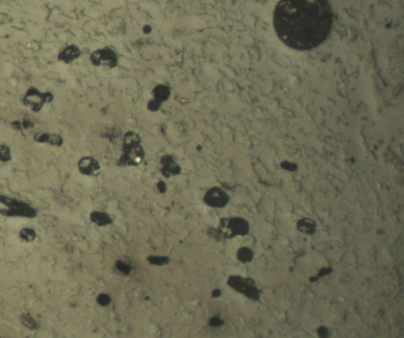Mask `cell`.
Returning a JSON list of instances; mask_svg holds the SVG:
<instances>
[{"instance_id":"1","label":"cell","mask_w":404,"mask_h":338,"mask_svg":"<svg viewBox=\"0 0 404 338\" xmlns=\"http://www.w3.org/2000/svg\"><path fill=\"white\" fill-rule=\"evenodd\" d=\"M333 14L325 0H283L276 5L273 24L279 38L290 48L307 51L323 43Z\"/></svg>"},{"instance_id":"2","label":"cell","mask_w":404,"mask_h":338,"mask_svg":"<svg viewBox=\"0 0 404 338\" xmlns=\"http://www.w3.org/2000/svg\"><path fill=\"white\" fill-rule=\"evenodd\" d=\"M122 157H120L118 165L119 166H136L144 158V150L141 145V139L136 133H126L123 139Z\"/></svg>"},{"instance_id":"3","label":"cell","mask_w":404,"mask_h":338,"mask_svg":"<svg viewBox=\"0 0 404 338\" xmlns=\"http://www.w3.org/2000/svg\"><path fill=\"white\" fill-rule=\"evenodd\" d=\"M0 214L11 217L33 218L37 216V210L27 202L0 195Z\"/></svg>"},{"instance_id":"4","label":"cell","mask_w":404,"mask_h":338,"mask_svg":"<svg viewBox=\"0 0 404 338\" xmlns=\"http://www.w3.org/2000/svg\"><path fill=\"white\" fill-rule=\"evenodd\" d=\"M249 229V224L242 218H224L219 222V235L227 238H232L236 236H244L247 234Z\"/></svg>"},{"instance_id":"5","label":"cell","mask_w":404,"mask_h":338,"mask_svg":"<svg viewBox=\"0 0 404 338\" xmlns=\"http://www.w3.org/2000/svg\"><path fill=\"white\" fill-rule=\"evenodd\" d=\"M228 285L233 290L250 298L253 300H258L260 297L259 290L255 282L250 278H243L239 276H232L228 281Z\"/></svg>"},{"instance_id":"6","label":"cell","mask_w":404,"mask_h":338,"mask_svg":"<svg viewBox=\"0 0 404 338\" xmlns=\"http://www.w3.org/2000/svg\"><path fill=\"white\" fill-rule=\"evenodd\" d=\"M52 98L51 93H41L32 88L27 91L24 97V103L27 106L30 107L34 112H39L45 104L51 101Z\"/></svg>"},{"instance_id":"7","label":"cell","mask_w":404,"mask_h":338,"mask_svg":"<svg viewBox=\"0 0 404 338\" xmlns=\"http://www.w3.org/2000/svg\"><path fill=\"white\" fill-rule=\"evenodd\" d=\"M91 62L95 66H108L115 68L117 65L118 57L112 49L105 48L94 51L91 55Z\"/></svg>"},{"instance_id":"8","label":"cell","mask_w":404,"mask_h":338,"mask_svg":"<svg viewBox=\"0 0 404 338\" xmlns=\"http://www.w3.org/2000/svg\"><path fill=\"white\" fill-rule=\"evenodd\" d=\"M204 200L205 203L212 207L222 208L228 204L229 197L220 188H214L206 193Z\"/></svg>"},{"instance_id":"9","label":"cell","mask_w":404,"mask_h":338,"mask_svg":"<svg viewBox=\"0 0 404 338\" xmlns=\"http://www.w3.org/2000/svg\"><path fill=\"white\" fill-rule=\"evenodd\" d=\"M78 169L84 175H95L100 171V166L99 162L93 157H85L78 161Z\"/></svg>"},{"instance_id":"10","label":"cell","mask_w":404,"mask_h":338,"mask_svg":"<svg viewBox=\"0 0 404 338\" xmlns=\"http://www.w3.org/2000/svg\"><path fill=\"white\" fill-rule=\"evenodd\" d=\"M161 163L162 165L161 171L165 177L169 178L171 175H178L180 173V167L175 163V160L173 159L171 156L165 155L162 157Z\"/></svg>"},{"instance_id":"11","label":"cell","mask_w":404,"mask_h":338,"mask_svg":"<svg viewBox=\"0 0 404 338\" xmlns=\"http://www.w3.org/2000/svg\"><path fill=\"white\" fill-rule=\"evenodd\" d=\"M34 140L39 143H45L54 146L63 145V139L60 135L48 133H37L34 136Z\"/></svg>"},{"instance_id":"12","label":"cell","mask_w":404,"mask_h":338,"mask_svg":"<svg viewBox=\"0 0 404 338\" xmlns=\"http://www.w3.org/2000/svg\"><path fill=\"white\" fill-rule=\"evenodd\" d=\"M79 48L74 46V45H71V46H68V47L66 48L62 52L59 53V59L61 61L68 63L73 61L74 59H77L79 57Z\"/></svg>"},{"instance_id":"13","label":"cell","mask_w":404,"mask_h":338,"mask_svg":"<svg viewBox=\"0 0 404 338\" xmlns=\"http://www.w3.org/2000/svg\"><path fill=\"white\" fill-rule=\"evenodd\" d=\"M316 224L309 218H303L297 223V228L301 232L307 235H312L316 232Z\"/></svg>"},{"instance_id":"14","label":"cell","mask_w":404,"mask_h":338,"mask_svg":"<svg viewBox=\"0 0 404 338\" xmlns=\"http://www.w3.org/2000/svg\"><path fill=\"white\" fill-rule=\"evenodd\" d=\"M171 92L167 86H164V85H159L156 86L153 90V96H154V100H157L161 104V102L165 101V100L168 99Z\"/></svg>"},{"instance_id":"15","label":"cell","mask_w":404,"mask_h":338,"mask_svg":"<svg viewBox=\"0 0 404 338\" xmlns=\"http://www.w3.org/2000/svg\"><path fill=\"white\" fill-rule=\"evenodd\" d=\"M19 238L23 242H33L37 238V232L31 227H24L19 232Z\"/></svg>"},{"instance_id":"16","label":"cell","mask_w":404,"mask_h":338,"mask_svg":"<svg viewBox=\"0 0 404 338\" xmlns=\"http://www.w3.org/2000/svg\"><path fill=\"white\" fill-rule=\"evenodd\" d=\"M91 220L98 225H105L112 222V218L104 213L94 212L91 214Z\"/></svg>"},{"instance_id":"17","label":"cell","mask_w":404,"mask_h":338,"mask_svg":"<svg viewBox=\"0 0 404 338\" xmlns=\"http://www.w3.org/2000/svg\"><path fill=\"white\" fill-rule=\"evenodd\" d=\"M254 256V253L247 247H242L240 248L237 253V258H238L239 261L242 263H249L253 259Z\"/></svg>"},{"instance_id":"18","label":"cell","mask_w":404,"mask_h":338,"mask_svg":"<svg viewBox=\"0 0 404 338\" xmlns=\"http://www.w3.org/2000/svg\"><path fill=\"white\" fill-rule=\"evenodd\" d=\"M11 159H12V156H11L10 147L4 143L0 142V161L8 162Z\"/></svg>"},{"instance_id":"19","label":"cell","mask_w":404,"mask_h":338,"mask_svg":"<svg viewBox=\"0 0 404 338\" xmlns=\"http://www.w3.org/2000/svg\"><path fill=\"white\" fill-rule=\"evenodd\" d=\"M21 322L23 326L29 330H36L38 327L37 322L29 314H24L21 317Z\"/></svg>"},{"instance_id":"20","label":"cell","mask_w":404,"mask_h":338,"mask_svg":"<svg viewBox=\"0 0 404 338\" xmlns=\"http://www.w3.org/2000/svg\"><path fill=\"white\" fill-rule=\"evenodd\" d=\"M148 261L152 265L163 266L167 264L169 259L165 256H150L148 258Z\"/></svg>"},{"instance_id":"21","label":"cell","mask_w":404,"mask_h":338,"mask_svg":"<svg viewBox=\"0 0 404 338\" xmlns=\"http://www.w3.org/2000/svg\"><path fill=\"white\" fill-rule=\"evenodd\" d=\"M116 266L119 271L124 273V274H129L130 273V270H131L130 266L122 261L116 262Z\"/></svg>"},{"instance_id":"22","label":"cell","mask_w":404,"mask_h":338,"mask_svg":"<svg viewBox=\"0 0 404 338\" xmlns=\"http://www.w3.org/2000/svg\"><path fill=\"white\" fill-rule=\"evenodd\" d=\"M97 303L101 306L108 305L111 303V297L107 294H100L98 295Z\"/></svg>"},{"instance_id":"23","label":"cell","mask_w":404,"mask_h":338,"mask_svg":"<svg viewBox=\"0 0 404 338\" xmlns=\"http://www.w3.org/2000/svg\"><path fill=\"white\" fill-rule=\"evenodd\" d=\"M224 322L218 316H214L210 319V325L213 327H218L224 325Z\"/></svg>"},{"instance_id":"24","label":"cell","mask_w":404,"mask_h":338,"mask_svg":"<svg viewBox=\"0 0 404 338\" xmlns=\"http://www.w3.org/2000/svg\"><path fill=\"white\" fill-rule=\"evenodd\" d=\"M160 107H161V104H160L159 102H157V100H155L154 99L151 100L148 103V108L149 110L152 111V112H157L159 108H160Z\"/></svg>"},{"instance_id":"25","label":"cell","mask_w":404,"mask_h":338,"mask_svg":"<svg viewBox=\"0 0 404 338\" xmlns=\"http://www.w3.org/2000/svg\"><path fill=\"white\" fill-rule=\"evenodd\" d=\"M317 334L320 338H327L329 337V331L324 326H321L317 329Z\"/></svg>"},{"instance_id":"26","label":"cell","mask_w":404,"mask_h":338,"mask_svg":"<svg viewBox=\"0 0 404 338\" xmlns=\"http://www.w3.org/2000/svg\"><path fill=\"white\" fill-rule=\"evenodd\" d=\"M219 295H220V291H219V290H214V292H213V295H214V297H217V296H219Z\"/></svg>"},{"instance_id":"27","label":"cell","mask_w":404,"mask_h":338,"mask_svg":"<svg viewBox=\"0 0 404 338\" xmlns=\"http://www.w3.org/2000/svg\"><path fill=\"white\" fill-rule=\"evenodd\" d=\"M143 30H144V32L145 33H149V32H150L151 31V27L148 26V25H145V26L144 27V29H143Z\"/></svg>"}]
</instances>
